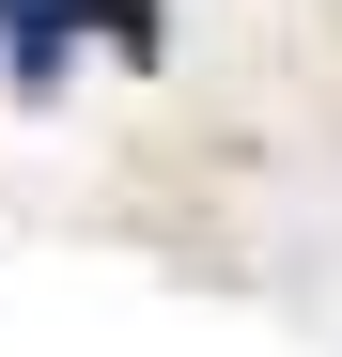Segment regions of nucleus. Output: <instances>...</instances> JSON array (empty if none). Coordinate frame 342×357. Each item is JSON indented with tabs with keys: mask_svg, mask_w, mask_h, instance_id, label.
Wrapping results in <instances>:
<instances>
[{
	"mask_svg": "<svg viewBox=\"0 0 342 357\" xmlns=\"http://www.w3.org/2000/svg\"><path fill=\"white\" fill-rule=\"evenodd\" d=\"M78 16L125 47V63H156V47H171V16H156V0H0V78H16V93H63Z\"/></svg>",
	"mask_w": 342,
	"mask_h": 357,
	"instance_id": "f257e3e1",
	"label": "nucleus"
}]
</instances>
